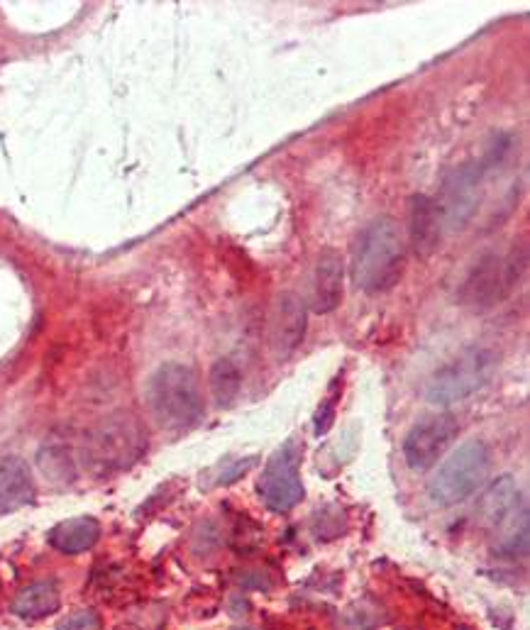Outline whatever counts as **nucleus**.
<instances>
[{"mask_svg":"<svg viewBox=\"0 0 530 630\" xmlns=\"http://www.w3.org/2000/svg\"><path fill=\"white\" fill-rule=\"evenodd\" d=\"M40 462H54V464H44V472H47L49 479H57V477H66V474H71V462H69V455H64L59 447L49 445L44 447V450H40Z\"/></svg>","mask_w":530,"mask_h":630,"instance_id":"obj_17","label":"nucleus"},{"mask_svg":"<svg viewBox=\"0 0 530 630\" xmlns=\"http://www.w3.org/2000/svg\"><path fill=\"white\" fill-rule=\"evenodd\" d=\"M345 298V264L340 254L323 252L313 272V311L318 315L338 311Z\"/></svg>","mask_w":530,"mask_h":630,"instance_id":"obj_10","label":"nucleus"},{"mask_svg":"<svg viewBox=\"0 0 530 630\" xmlns=\"http://www.w3.org/2000/svg\"><path fill=\"white\" fill-rule=\"evenodd\" d=\"M62 606V591L54 582H35L15 596L13 613L22 618H44L59 611Z\"/></svg>","mask_w":530,"mask_h":630,"instance_id":"obj_15","label":"nucleus"},{"mask_svg":"<svg viewBox=\"0 0 530 630\" xmlns=\"http://www.w3.org/2000/svg\"><path fill=\"white\" fill-rule=\"evenodd\" d=\"M440 210L438 203L428 196H416L408 208V232H411V247L416 254H430L440 240Z\"/></svg>","mask_w":530,"mask_h":630,"instance_id":"obj_12","label":"nucleus"},{"mask_svg":"<svg viewBox=\"0 0 530 630\" xmlns=\"http://www.w3.org/2000/svg\"><path fill=\"white\" fill-rule=\"evenodd\" d=\"M101 628V616L96 611H76L69 613L62 623H59V630H98Z\"/></svg>","mask_w":530,"mask_h":630,"instance_id":"obj_18","label":"nucleus"},{"mask_svg":"<svg viewBox=\"0 0 530 630\" xmlns=\"http://www.w3.org/2000/svg\"><path fill=\"white\" fill-rule=\"evenodd\" d=\"M101 540V523L91 516L66 518L49 530V545L64 555H81Z\"/></svg>","mask_w":530,"mask_h":630,"instance_id":"obj_14","label":"nucleus"},{"mask_svg":"<svg viewBox=\"0 0 530 630\" xmlns=\"http://www.w3.org/2000/svg\"><path fill=\"white\" fill-rule=\"evenodd\" d=\"M35 499V479L30 467L18 455L0 460V516L20 511Z\"/></svg>","mask_w":530,"mask_h":630,"instance_id":"obj_11","label":"nucleus"},{"mask_svg":"<svg viewBox=\"0 0 530 630\" xmlns=\"http://www.w3.org/2000/svg\"><path fill=\"white\" fill-rule=\"evenodd\" d=\"M335 411H338V396L330 394V401L320 406V411L316 416V433L318 435L328 433L330 425H333V420H335Z\"/></svg>","mask_w":530,"mask_h":630,"instance_id":"obj_19","label":"nucleus"},{"mask_svg":"<svg viewBox=\"0 0 530 630\" xmlns=\"http://www.w3.org/2000/svg\"><path fill=\"white\" fill-rule=\"evenodd\" d=\"M528 269V250L526 245L513 247L509 257H499V254H484L477 264L472 267V272L467 274V279L462 281L460 291V303L474 311H487L494 308L496 303L504 301L506 296L516 289L523 281Z\"/></svg>","mask_w":530,"mask_h":630,"instance_id":"obj_4","label":"nucleus"},{"mask_svg":"<svg viewBox=\"0 0 530 630\" xmlns=\"http://www.w3.org/2000/svg\"><path fill=\"white\" fill-rule=\"evenodd\" d=\"M521 508H526L521 504V491H518L516 482L511 477H501L496 479L494 484L489 486L487 494L479 501V518L482 523L491 530H499L506 521H511Z\"/></svg>","mask_w":530,"mask_h":630,"instance_id":"obj_13","label":"nucleus"},{"mask_svg":"<svg viewBox=\"0 0 530 630\" xmlns=\"http://www.w3.org/2000/svg\"><path fill=\"white\" fill-rule=\"evenodd\" d=\"M491 469V452L487 442L467 440L457 447L438 472L430 477L428 496L435 506H457L467 501L484 484Z\"/></svg>","mask_w":530,"mask_h":630,"instance_id":"obj_3","label":"nucleus"},{"mask_svg":"<svg viewBox=\"0 0 530 630\" xmlns=\"http://www.w3.org/2000/svg\"><path fill=\"white\" fill-rule=\"evenodd\" d=\"M457 433H460V423L450 413L425 416L403 438V460L413 472H428L445 455Z\"/></svg>","mask_w":530,"mask_h":630,"instance_id":"obj_7","label":"nucleus"},{"mask_svg":"<svg viewBox=\"0 0 530 630\" xmlns=\"http://www.w3.org/2000/svg\"><path fill=\"white\" fill-rule=\"evenodd\" d=\"M208 384H211V394L220 408L233 406L242 391V369L230 357L218 359L208 374Z\"/></svg>","mask_w":530,"mask_h":630,"instance_id":"obj_16","label":"nucleus"},{"mask_svg":"<svg viewBox=\"0 0 530 630\" xmlns=\"http://www.w3.org/2000/svg\"><path fill=\"white\" fill-rule=\"evenodd\" d=\"M140 428L135 420L130 418H113L101 425L96 435H93L91 455L93 460L108 464V467H123L135 460L142 450Z\"/></svg>","mask_w":530,"mask_h":630,"instance_id":"obj_8","label":"nucleus"},{"mask_svg":"<svg viewBox=\"0 0 530 630\" xmlns=\"http://www.w3.org/2000/svg\"><path fill=\"white\" fill-rule=\"evenodd\" d=\"M494 367V352L484 350V347H472L430 377L428 386H425V396L435 406H450V403L469 399L474 391L482 389L491 379Z\"/></svg>","mask_w":530,"mask_h":630,"instance_id":"obj_5","label":"nucleus"},{"mask_svg":"<svg viewBox=\"0 0 530 630\" xmlns=\"http://www.w3.org/2000/svg\"><path fill=\"white\" fill-rule=\"evenodd\" d=\"M308 330V308L296 294H281L276 298L274 318H272V342L281 357H289L291 352L306 340Z\"/></svg>","mask_w":530,"mask_h":630,"instance_id":"obj_9","label":"nucleus"},{"mask_svg":"<svg viewBox=\"0 0 530 630\" xmlns=\"http://www.w3.org/2000/svg\"><path fill=\"white\" fill-rule=\"evenodd\" d=\"M406 272V240L396 220L377 218L352 247V279L364 294H386Z\"/></svg>","mask_w":530,"mask_h":630,"instance_id":"obj_1","label":"nucleus"},{"mask_svg":"<svg viewBox=\"0 0 530 630\" xmlns=\"http://www.w3.org/2000/svg\"><path fill=\"white\" fill-rule=\"evenodd\" d=\"M147 406L169 433L196 428L206 413L201 381L189 364L164 362L147 381Z\"/></svg>","mask_w":530,"mask_h":630,"instance_id":"obj_2","label":"nucleus"},{"mask_svg":"<svg viewBox=\"0 0 530 630\" xmlns=\"http://www.w3.org/2000/svg\"><path fill=\"white\" fill-rule=\"evenodd\" d=\"M255 464H257V457H250V460H237V462L233 464V467L225 469L223 477L218 479V486H223V484H233L235 479H240V477H242V474L250 472V469L255 467Z\"/></svg>","mask_w":530,"mask_h":630,"instance_id":"obj_20","label":"nucleus"},{"mask_svg":"<svg viewBox=\"0 0 530 630\" xmlns=\"http://www.w3.org/2000/svg\"><path fill=\"white\" fill-rule=\"evenodd\" d=\"M303 445L298 438H289L264 464V472L257 482V491L267 508L286 513L296 508L306 496L301 482Z\"/></svg>","mask_w":530,"mask_h":630,"instance_id":"obj_6","label":"nucleus"}]
</instances>
